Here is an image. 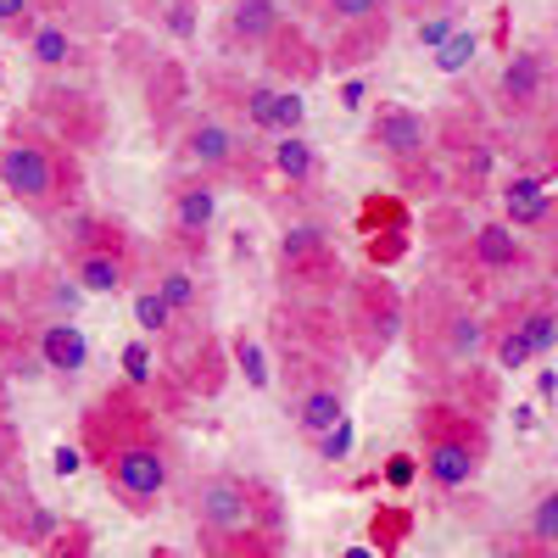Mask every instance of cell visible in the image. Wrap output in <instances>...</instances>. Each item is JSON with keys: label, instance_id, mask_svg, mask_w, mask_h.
Segmentation results:
<instances>
[{"label": "cell", "instance_id": "cell-1", "mask_svg": "<svg viewBox=\"0 0 558 558\" xmlns=\"http://www.w3.org/2000/svg\"><path fill=\"white\" fill-rule=\"evenodd\" d=\"M408 336H413V357L425 375H458V368H475L492 352V324L463 307L458 291H447L441 279L418 286Z\"/></svg>", "mask_w": 558, "mask_h": 558}, {"label": "cell", "instance_id": "cell-2", "mask_svg": "<svg viewBox=\"0 0 558 558\" xmlns=\"http://www.w3.org/2000/svg\"><path fill=\"white\" fill-rule=\"evenodd\" d=\"M418 441H425V481L441 486V492H463L475 486L481 470H486V452H492V436H486V418L475 408H452V402H425L418 408Z\"/></svg>", "mask_w": 558, "mask_h": 558}, {"label": "cell", "instance_id": "cell-3", "mask_svg": "<svg viewBox=\"0 0 558 558\" xmlns=\"http://www.w3.org/2000/svg\"><path fill=\"white\" fill-rule=\"evenodd\" d=\"M0 184L28 207V213H57L73 191H62V162L45 140L12 129L7 146H0Z\"/></svg>", "mask_w": 558, "mask_h": 558}, {"label": "cell", "instance_id": "cell-4", "mask_svg": "<svg viewBox=\"0 0 558 558\" xmlns=\"http://www.w3.org/2000/svg\"><path fill=\"white\" fill-rule=\"evenodd\" d=\"M279 274H286V286H296L307 296H330V291L347 286L341 252L318 223H291L286 235H279Z\"/></svg>", "mask_w": 558, "mask_h": 558}, {"label": "cell", "instance_id": "cell-5", "mask_svg": "<svg viewBox=\"0 0 558 558\" xmlns=\"http://www.w3.org/2000/svg\"><path fill=\"white\" fill-rule=\"evenodd\" d=\"M347 324H352L357 357H368V363H375V357L402 336L408 313H402V296H397V286H391L386 274H363L357 286H352V313H347Z\"/></svg>", "mask_w": 558, "mask_h": 558}, {"label": "cell", "instance_id": "cell-6", "mask_svg": "<svg viewBox=\"0 0 558 558\" xmlns=\"http://www.w3.org/2000/svg\"><path fill=\"white\" fill-rule=\"evenodd\" d=\"M107 481H112V492L123 497V508H134V514L157 508V497L168 492V452H162V441H157V436L123 441V447L107 458Z\"/></svg>", "mask_w": 558, "mask_h": 558}, {"label": "cell", "instance_id": "cell-7", "mask_svg": "<svg viewBox=\"0 0 558 558\" xmlns=\"http://www.w3.org/2000/svg\"><path fill=\"white\" fill-rule=\"evenodd\" d=\"M547 96H553V68H547V57L542 51H514L502 62V73H497V107H502V118H536L542 107H547Z\"/></svg>", "mask_w": 558, "mask_h": 558}, {"label": "cell", "instance_id": "cell-8", "mask_svg": "<svg viewBox=\"0 0 558 558\" xmlns=\"http://www.w3.org/2000/svg\"><path fill=\"white\" fill-rule=\"evenodd\" d=\"M196 520L207 536H235V531H252L257 525V492L235 475H213L202 481L196 492Z\"/></svg>", "mask_w": 558, "mask_h": 558}, {"label": "cell", "instance_id": "cell-9", "mask_svg": "<svg viewBox=\"0 0 558 558\" xmlns=\"http://www.w3.org/2000/svg\"><path fill=\"white\" fill-rule=\"evenodd\" d=\"M368 146H375L380 157H391L397 168H413L430 146V123L413 107H380L375 123H368Z\"/></svg>", "mask_w": 558, "mask_h": 558}, {"label": "cell", "instance_id": "cell-10", "mask_svg": "<svg viewBox=\"0 0 558 558\" xmlns=\"http://www.w3.org/2000/svg\"><path fill=\"white\" fill-rule=\"evenodd\" d=\"M184 157H191L202 173H241V140L218 118H196L191 129H184Z\"/></svg>", "mask_w": 558, "mask_h": 558}, {"label": "cell", "instance_id": "cell-11", "mask_svg": "<svg viewBox=\"0 0 558 558\" xmlns=\"http://www.w3.org/2000/svg\"><path fill=\"white\" fill-rule=\"evenodd\" d=\"M470 263L481 274H520L531 263V252L514 235V223H481V229H470Z\"/></svg>", "mask_w": 558, "mask_h": 558}, {"label": "cell", "instance_id": "cell-12", "mask_svg": "<svg viewBox=\"0 0 558 558\" xmlns=\"http://www.w3.org/2000/svg\"><path fill=\"white\" fill-rule=\"evenodd\" d=\"M502 213H508V223H514V229H547L558 218V207L547 196V179L514 173V179L502 184Z\"/></svg>", "mask_w": 558, "mask_h": 558}, {"label": "cell", "instance_id": "cell-13", "mask_svg": "<svg viewBox=\"0 0 558 558\" xmlns=\"http://www.w3.org/2000/svg\"><path fill=\"white\" fill-rule=\"evenodd\" d=\"M268 68H274L279 78H291V89H296V84H307V78L324 73V57L313 51V39L291 23V28H279V34L268 39Z\"/></svg>", "mask_w": 558, "mask_h": 558}, {"label": "cell", "instance_id": "cell-14", "mask_svg": "<svg viewBox=\"0 0 558 558\" xmlns=\"http://www.w3.org/2000/svg\"><path fill=\"white\" fill-rule=\"evenodd\" d=\"M386 39H391V23H386V17H368V23H341L336 45H330L324 57H330V68H336V73H347V68H363L368 57H380V51H386Z\"/></svg>", "mask_w": 558, "mask_h": 558}, {"label": "cell", "instance_id": "cell-15", "mask_svg": "<svg viewBox=\"0 0 558 558\" xmlns=\"http://www.w3.org/2000/svg\"><path fill=\"white\" fill-rule=\"evenodd\" d=\"M514 330L531 341V352L536 357H547V352H558V296H525V302H514L502 313Z\"/></svg>", "mask_w": 558, "mask_h": 558}, {"label": "cell", "instance_id": "cell-16", "mask_svg": "<svg viewBox=\"0 0 558 558\" xmlns=\"http://www.w3.org/2000/svg\"><path fill=\"white\" fill-rule=\"evenodd\" d=\"M39 363L73 380L78 368L89 363V341H84L78 324H68V318H51V324H45V330H39Z\"/></svg>", "mask_w": 558, "mask_h": 558}, {"label": "cell", "instance_id": "cell-17", "mask_svg": "<svg viewBox=\"0 0 558 558\" xmlns=\"http://www.w3.org/2000/svg\"><path fill=\"white\" fill-rule=\"evenodd\" d=\"M341 418H347V402H341L336 386H302V391H296V430H302V436L324 441V436L341 425Z\"/></svg>", "mask_w": 558, "mask_h": 558}, {"label": "cell", "instance_id": "cell-18", "mask_svg": "<svg viewBox=\"0 0 558 558\" xmlns=\"http://www.w3.org/2000/svg\"><path fill=\"white\" fill-rule=\"evenodd\" d=\"M286 28V17H279L274 0H235L229 7V39L235 45H257V51H268V39Z\"/></svg>", "mask_w": 558, "mask_h": 558}, {"label": "cell", "instance_id": "cell-19", "mask_svg": "<svg viewBox=\"0 0 558 558\" xmlns=\"http://www.w3.org/2000/svg\"><path fill=\"white\" fill-rule=\"evenodd\" d=\"M73 279H78V291H89V296H112V291H123V279H129V257L123 252H78L73 257Z\"/></svg>", "mask_w": 558, "mask_h": 558}, {"label": "cell", "instance_id": "cell-20", "mask_svg": "<svg viewBox=\"0 0 558 558\" xmlns=\"http://www.w3.org/2000/svg\"><path fill=\"white\" fill-rule=\"evenodd\" d=\"M213 213H218V196H213V184L202 179V184H179L173 191V229L179 235H207V223H213Z\"/></svg>", "mask_w": 558, "mask_h": 558}, {"label": "cell", "instance_id": "cell-21", "mask_svg": "<svg viewBox=\"0 0 558 558\" xmlns=\"http://www.w3.org/2000/svg\"><path fill=\"white\" fill-rule=\"evenodd\" d=\"M28 57H34L39 68H68V62L78 57V45H73V34H68L62 23H39V28L28 34Z\"/></svg>", "mask_w": 558, "mask_h": 558}, {"label": "cell", "instance_id": "cell-22", "mask_svg": "<svg viewBox=\"0 0 558 558\" xmlns=\"http://www.w3.org/2000/svg\"><path fill=\"white\" fill-rule=\"evenodd\" d=\"M274 168L286 173L291 184H307L318 173V151L307 146L302 134H279V146H274Z\"/></svg>", "mask_w": 558, "mask_h": 558}, {"label": "cell", "instance_id": "cell-23", "mask_svg": "<svg viewBox=\"0 0 558 558\" xmlns=\"http://www.w3.org/2000/svg\"><path fill=\"white\" fill-rule=\"evenodd\" d=\"M207 558H274V536H263L257 525L235 536H207Z\"/></svg>", "mask_w": 558, "mask_h": 558}, {"label": "cell", "instance_id": "cell-24", "mask_svg": "<svg viewBox=\"0 0 558 558\" xmlns=\"http://www.w3.org/2000/svg\"><path fill=\"white\" fill-rule=\"evenodd\" d=\"M531 357H536V352H531V341H525V336L514 330V324L502 318V330H492V363H497V368H508V375H520V368H525Z\"/></svg>", "mask_w": 558, "mask_h": 558}, {"label": "cell", "instance_id": "cell-25", "mask_svg": "<svg viewBox=\"0 0 558 558\" xmlns=\"http://www.w3.org/2000/svg\"><path fill=\"white\" fill-rule=\"evenodd\" d=\"M531 542L558 547V486H542L536 502H531Z\"/></svg>", "mask_w": 558, "mask_h": 558}, {"label": "cell", "instance_id": "cell-26", "mask_svg": "<svg viewBox=\"0 0 558 558\" xmlns=\"http://www.w3.org/2000/svg\"><path fill=\"white\" fill-rule=\"evenodd\" d=\"M134 324H140L146 336H168V330H173L168 296H162V291H140V296H134Z\"/></svg>", "mask_w": 558, "mask_h": 558}, {"label": "cell", "instance_id": "cell-27", "mask_svg": "<svg viewBox=\"0 0 558 558\" xmlns=\"http://www.w3.org/2000/svg\"><path fill=\"white\" fill-rule=\"evenodd\" d=\"M157 291L168 296V307H173V313H191V307L202 302V291H196V279L184 274V268H162V274H157Z\"/></svg>", "mask_w": 558, "mask_h": 558}, {"label": "cell", "instance_id": "cell-28", "mask_svg": "<svg viewBox=\"0 0 558 558\" xmlns=\"http://www.w3.org/2000/svg\"><path fill=\"white\" fill-rule=\"evenodd\" d=\"M274 96H279L274 84H246V89H241V112H246L252 129H268V134H274Z\"/></svg>", "mask_w": 558, "mask_h": 558}, {"label": "cell", "instance_id": "cell-29", "mask_svg": "<svg viewBox=\"0 0 558 558\" xmlns=\"http://www.w3.org/2000/svg\"><path fill=\"white\" fill-rule=\"evenodd\" d=\"M531 168H536V179H558V118L542 123L536 146H531Z\"/></svg>", "mask_w": 558, "mask_h": 558}, {"label": "cell", "instance_id": "cell-30", "mask_svg": "<svg viewBox=\"0 0 558 558\" xmlns=\"http://www.w3.org/2000/svg\"><path fill=\"white\" fill-rule=\"evenodd\" d=\"M475 45H481V39H475L470 28H458L441 51H436V68H441V73H463V68L475 62Z\"/></svg>", "mask_w": 558, "mask_h": 558}, {"label": "cell", "instance_id": "cell-31", "mask_svg": "<svg viewBox=\"0 0 558 558\" xmlns=\"http://www.w3.org/2000/svg\"><path fill=\"white\" fill-rule=\"evenodd\" d=\"M302 118H307L302 89H279V96H274V134H296Z\"/></svg>", "mask_w": 558, "mask_h": 558}, {"label": "cell", "instance_id": "cell-32", "mask_svg": "<svg viewBox=\"0 0 558 558\" xmlns=\"http://www.w3.org/2000/svg\"><path fill=\"white\" fill-rule=\"evenodd\" d=\"M330 17L341 23H368V17H386V0H324Z\"/></svg>", "mask_w": 558, "mask_h": 558}, {"label": "cell", "instance_id": "cell-33", "mask_svg": "<svg viewBox=\"0 0 558 558\" xmlns=\"http://www.w3.org/2000/svg\"><path fill=\"white\" fill-rule=\"evenodd\" d=\"M235 363H241V375H246V386H268V357H263V347L257 341H241L235 347Z\"/></svg>", "mask_w": 558, "mask_h": 558}, {"label": "cell", "instance_id": "cell-34", "mask_svg": "<svg viewBox=\"0 0 558 558\" xmlns=\"http://www.w3.org/2000/svg\"><path fill=\"white\" fill-rule=\"evenodd\" d=\"M0 28L7 34H34V0H0Z\"/></svg>", "mask_w": 558, "mask_h": 558}, {"label": "cell", "instance_id": "cell-35", "mask_svg": "<svg viewBox=\"0 0 558 558\" xmlns=\"http://www.w3.org/2000/svg\"><path fill=\"white\" fill-rule=\"evenodd\" d=\"M458 34L452 12H436V17H418V45H430V51H441V45Z\"/></svg>", "mask_w": 558, "mask_h": 558}, {"label": "cell", "instance_id": "cell-36", "mask_svg": "<svg viewBox=\"0 0 558 558\" xmlns=\"http://www.w3.org/2000/svg\"><path fill=\"white\" fill-rule=\"evenodd\" d=\"M363 223L375 229V235H380V223H386V229H402V207H397L391 196H375V202L363 207Z\"/></svg>", "mask_w": 558, "mask_h": 558}, {"label": "cell", "instance_id": "cell-37", "mask_svg": "<svg viewBox=\"0 0 558 558\" xmlns=\"http://www.w3.org/2000/svg\"><path fill=\"white\" fill-rule=\"evenodd\" d=\"M402 246H408V241H402V229H386V241H380V235H368V263H375V268H380V263H397Z\"/></svg>", "mask_w": 558, "mask_h": 558}, {"label": "cell", "instance_id": "cell-38", "mask_svg": "<svg viewBox=\"0 0 558 558\" xmlns=\"http://www.w3.org/2000/svg\"><path fill=\"white\" fill-rule=\"evenodd\" d=\"M486 558H542V547H536L531 536H497Z\"/></svg>", "mask_w": 558, "mask_h": 558}, {"label": "cell", "instance_id": "cell-39", "mask_svg": "<svg viewBox=\"0 0 558 558\" xmlns=\"http://www.w3.org/2000/svg\"><path fill=\"white\" fill-rule=\"evenodd\" d=\"M123 368H129V386H146V380H151V352H146V341H134V347L123 352Z\"/></svg>", "mask_w": 558, "mask_h": 558}, {"label": "cell", "instance_id": "cell-40", "mask_svg": "<svg viewBox=\"0 0 558 558\" xmlns=\"http://www.w3.org/2000/svg\"><path fill=\"white\" fill-rule=\"evenodd\" d=\"M84 547H89V531L84 525H68V536L57 542V553H45V558H84Z\"/></svg>", "mask_w": 558, "mask_h": 558}, {"label": "cell", "instance_id": "cell-41", "mask_svg": "<svg viewBox=\"0 0 558 558\" xmlns=\"http://www.w3.org/2000/svg\"><path fill=\"white\" fill-rule=\"evenodd\" d=\"M347 447H352V425H347V418H341V425H336L330 436H324V441H318V452H324V458H330V463H336V458H347Z\"/></svg>", "mask_w": 558, "mask_h": 558}, {"label": "cell", "instance_id": "cell-42", "mask_svg": "<svg viewBox=\"0 0 558 558\" xmlns=\"http://www.w3.org/2000/svg\"><path fill=\"white\" fill-rule=\"evenodd\" d=\"M397 7H402V12H413V17H425V12H447L452 0H397Z\"/></svg>", "mask_w": 558, "mask_h": 558}, {"label": "cell", "instance_id": "cell-43", "mask_svg": "<svg viewBox=\"0 0 558 558\" xmlns=\"http://www.w3.org/2000/svg\"><path fill=\"white\" fill-rule=\"evenodd\" d=\"M78 447H57V475H78Z\"/></svg>", "mask_w": 558, "mask_h": 558}, {"label": "cell", "instance_id": "cell-44", "mask_svg": "<svg viewBox=\"0 0 558 558\" xmlns=\"http://www.w3.org/2000/svg\"><path fill=\"white\" fill-rule=\"evenodd\" d=\"M386 475H391V481H397V486H402V481H408V475H413V463H408V458H391V470H386Z\"/></svg>", "mask_w": 558, "mask_h": 558}, {"label": "cell", "instance_id": "cell-45", "mask_svg": "<svg viewBox=\"0 0 558 558\" xmlns=\"http://www.w3.org/2000/svg\"><path fill=\"white\" fill-rule=\"evenodd\" d=\"M547 274H553V286H558V246H553V257H547Z\"/></svg>", "mask_w": 558, "mask_h": 558}, {"label": "cell", "instance_id": "cell-46", "mask_svg": "<svg viewBox=\"0 0 558 558\" xmlns=\"http://www.w3.org/2000/svg\"><path fill=\"white\" fill-rule=\"evenodd\" d=\"M352 558H368V553H352Z\"/></svg>", "mask_w": 558, "mask_h": 558}]
</instances>
